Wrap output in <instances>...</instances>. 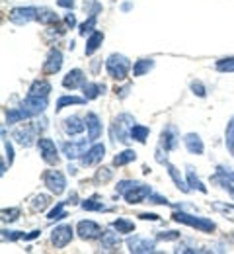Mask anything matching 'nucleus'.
<instances>
[{"instance_id": "nucleus-1", "label": "nucleus", "mask_w": 234, "mask_h": 254, "mask_svg": "<svg viewBox=\"0 0 234 254\" xmlns=\"http://www.w3.org/2000/svg\"><path fill=\"white\" fill-rule=\"evenodd\" d=\"M135 118L131 114H119L113 122H111V127H109V137L113 143H123L127 145L131 141V127L135 126Z\"/></svg>"}, {"instance_id": "nucleus-2", "label": "nucleus", "mask_w": 234, "mask_h": 254, "mask_svg": "<svg viewBox=\"0 0 234 254\" xmlns=\"http://www.w3.org/2000/svg\"><path fill=\"white\" fill-rule=\"evenodd\" d=\"M172 219L182 225H187V227H193L201 233H213L217 231V225L215 221H211L209 217H201V215H191V213H186V211H174L172 213Z\"/></svg>"}, {"instance_id": "nucleus-3", "label": "nucleus", "mask_w": 234, "mask_h": 254, "mask_svg": "<svg viewBox=\"0 0 234 254\" xmlns=\"http://www.w3.org/2000/svg\"><path fill=\"white\" fill-rule=\"evenodd\" d=\"M131 68V61L121 53H111L105 61V70L113 80H125Z\"/></svg>"}, {"instance_id": "nucleus-4", "label": "nucleus", "mask_w": 234, "mask_h": 254, "mask_svg": "<svg viewBox=\"0 0 234 254\" xmlns=\"http://www.w3.org/2000/svg\"><path fill=\"white\" fill-rule=\"evenodd\" d=\"M37 133H39L37 126H35V124H28V126L18 127V129L12 133V137L16 139V143H18V145H22V147L30 149V147H34L35 143L39 141V139H37Z\"/></svg>"}, {"instance_id": "nucleus-5", "label": "nucleus", "mask_w": 234, "mask_h": 254, "mask_svg": "<svg viewBox=\"0 0 234 254\" xmlns=\"http://www.w3.org/2000/svg\"><path fill=\"white\" fill-rule=\"evenodd\" d=\"M37 10L39 8H35V6H16L10 10L8 18L16 26H24V24H30V22L37 20Z\"/></svg>"}, {"instance_id": "nucleus-6", "label": "nucleus", "mask_w": 234, "mask_h": 254, "mask_svg": "<svg viewBox=\"0 0 234 254\" xmlns=\"http://www.w3.org/2000/svg\"><path fill=\"white\" fill-rule=\"evenodd\" d=\"M43 182L47 186V190L55 195H61L63 191L67 190V178L61 170H47L43 174Z\"/></svg>"}, {"instance_id": "nucleus-7", "label": "nucleus", "mask_w": 234, "mask_h": 254, "mask_svg": "<svg viewBox=\"0 0 234 254\" xmlns=\"http://www.w3.org/2000/svg\"><path fill=\"white\" fill-rule=\"evenodd\" d=\"M72 237H74V229H72V225H68V223L57 225V227L51 231V243H53V247L59 249V251L65 249L67 245H70Z\"/></svg>"}, {"instance_id": "nucleus-8", "label": "nucleus", "mask_w": 234, "mask_h": 254, "mask_svg": "<svg viewBox=\"0 0 234 254\" xmlns=\"http://www.w3.org/2000/svg\"><path fill=\"white\" fill-rule=\"evenodd\" d=\"M37 149H39L41 159L45 160L47 164H53V166L59 164V151H57V145H55L53 139L39 137V141H37Z\"/></svg>"}, {"instance_id": "nucleus-9", "label": "nucleus", "mask_w": 234, "mask_h": 254, "mask_svg": "<svg viewBox=\"0 0 234 254\" xmlns=\"http://www.w3.org/2000/svg\"><path fill=\"white\" fill-rule=\"evenodd\" d=\"M213 184H217L219 188L227 190L231 195H234V170H231L229 166H219L217 172L211 178Z\"/></svg>"}, {"instance_id": "nucleus-10", "label": "nucleus", "mask_w": 234, "mask_h": 254, "mask_svg": "<svg viewBox=\"0 0 234 254\" xmlns=\"http://www.w3.org/2000/svg\"><path fill=\"white\" fill-rule=\"evenodd\" d=\"M127 249L129 253L142 254V253H154L156 251V241L154 239H146V237H129L127 241Z\"/></svg>"}, {"instance_id": "nucleus-11", "label": "nucleus", "mask_w": 234, "mask_h": 254, "mask_svg": "<svg viewBox=\"0 0 234 254\" xmlns=\"http://www.w3.org/2000/svg\"><path fill=\"white\" fill-rule=\"evenodd\" d=\"M164 151H176L178 149V145H180V131H178V127L174 126V124H168L164 129H162V133H160V143H158Z\"/></svg>"}, {"instance_id": "nucleus-12", "label": "nucleus", "mask_w": 234, "mask_h": 254, "mask_svg": "<svg viewBox=\"0 0 234 254\" xmlns=\"http://www.w3.org/2000/svg\"><path fill=\"white\" fill-rule=\"evenodd\" d=\"M76 233L82 241H94V239H100L103 229L96 221H90V219H84V221H78L76 225Z\"/></svg>"}, {"instance_id": "nucleus-13", "label": "nucleus", "mask_w": 234, "mask_h": 254, "mask_svg": "<svg viewBox=\"0 0 234 254\" xmlns=\"http://www.w3.org/2000/svg\"><path fill=\"white\" fill-rule=\"evenodd\" d=\"M121 245V239H119V231H115L113 227L111 229H103L100 237V249L103 253H113L117 251Z\"/></svg>"}, {"instance_id": "nucleus-14", "label": "nucleus", "mask_w": 234, "mask_h": 254, "mask_svg": "<svg viewBox=\"0 0 234 254\" xmlns=\"http://www.w3.org/2000/svg\"><path fill=\"white\" fill-rule=\"evenodd\" d=\"M150 193H152L150 186L139 182L137 186H133L131 190H127L125 193H123V199H125L127 203H131V205H137V203H142L144 199H148Z\"/></svg>"}, {"instance_id": "nucleus-15", "label": "nucleus", "mask_w": 234, "mask_h": 254, "mask_svg": "<svg viewBox=\"0 0 234 254\" xmlns=\"http://www.w3.org/2000/svg\"><path fill=\"white\" fill-rule=\"evenodd\" d=\"M61 66H63V53H61V49H57V47L49 49L47 59L43 63V72L45 74H57L61 70Z\"/></svg>"}, {"instance_id": "nucleus-16", "label": "nucleus", "mask_w": 234, "mask_h": 254, "mask_svg": "<svg viewBox=\"0 0 234 254\" xmlns=\"http://www.w3.org/2000/svg\"><path fill=\"white\" fill-rule=\"evenodd\" d=\"M22 106L32 114V116H39V114H43L45 110H47V106H49V96H30L22 102Z\"/></svg>"}, {"instance_id": "nucleus-17", "label": "nucleus", "mask_w": 234, "mask_h": 254, "mask_svg": "<svg viewBox=\"0 0 234 254\" xmlns=\"http://www.w3.org/2000/svg\"><path fill=\"white\" fill-rule=\"evenodd\" d=\"M88 141H90V139H88ZM88 141H86V139H82V141H70V143L67 141V143L61 145V151H63V155H65L68 160L80 159V157L86 153Z\"/></svg>"}, {"instance_id": "nucleus-18", "label": "nucleus", "mask_w": 234, "mask_h": 254, "mask_svg": "<svg viewBox=\"0 0 234 254\" xmlns=\"http://www.w3.org/2000/svg\"><path fill=\"white\" fill-rule=\"evenodd\" d=\"M103 157H105V147H103L101 143H94V145L80 157V164H82V166H94V164L101 162Z\"/></svg>"}, {"instance_id": "nucleus-19", "label": "nucleus", "mask_w": 234, "mask_h": 254, "mask_svg": "<svg viewBox=\"0 0 234 254\" xmlns=\"http://www.w3.org/2000/svg\"><path fill=\"white\" fill-rule=\"evenodd\" d=\"M86 129H88V139L92 143L100 139L103 127H101V120L98 114H94V112H88L86 114Z\"/></svg>"}, {"instance_id": "nucleus-20", "label": "nucleus", "mask_w": 234, "mask_h": 254, "mask_svg": "<svg viewBox=\"0 0 234 254\" xmlns=\"http://www.w3.org/2000/svg\"><path fill=\"white\" fill-rule=\"evenodd\" d=\"M86 84V76H84V70L80 68H72L68 70L67 76L63 78V86L67 90H76V88H82Z\"/></svg>"}, {"instance_id": "nucleus-21", "label": "nucleus", "mask_w": 234, "mask_h": 254, "mask_svg": "<svg viewBox=\"0 0 234 254\" xmlns=\"http://www.w3.org/2000/svg\"><path fill=\"white\" fill-rule=\"evenodd\" d=\"M84 127H86V120H82V118H78V116H68L67 120L63 122V129H65V133L67 135H80L82 131H84Z\"/></svg>"}, {"instance_id": "nucleus-22", "label": "nucleus", "mask_w": 234, "mask_h": 254, "mask_svg": "<svg viewBox=\"0 0 234 254\" xmlns=\"http://www.w3.org/2000/svg\"><path fill=\"white\" fill-rule=\"evenodd\" d=\"M184 145L191 155H203L205 153V145H203V141H201L197 133H187L184 137Z\"/></svg>"}, {"instance_id": "nucleus-23", "label": "nucleus", "mask_w": 234, "mask_h": 254, "mask_svg": "<svg viewBox=\"0 0 234 254\" xmlns=\"http://www.w3.org/2000/svg\"><path fill=\"white\" fill-rule=\"evenodd\" d=\"M30 118H34L24 106H20V108H10L8 112H6V124H20V122H24V120H30Z\"/></svg>"}, {"instance_id": "nucleus-24", "label": "nucleus", "mask_w": 234, "mask_h": 254, "mask_svg": "<svg viewBox=\"0 0 234 254\" xmlns=\"http://www.w3.org/2000/svg\"><path fill=\"white\" fill-rule=\"evenodd\" d=\"M164 166L168 168V174H170V178L174 180V184L180 188V190L184 191V193H187V191H191V188H189V184L187 182H184V178H182V174H180V170L174 166V164H170V162H164Z\"/></svg>"}, {"instance_id": "nucleus-25", "label": "nucleus", "mask_w": 234, "mask_h": 254, "mask_svg": "<svg viewBox=\"0 0 234 254\" xmlns=\"http://www.w3.org/2000/svg\"><path fill=\"white\" fill-rule=\"evenodd\" d=\"M37 22L43 24V26H57L59 24V16L51 8H39L37 10Z\"/></svg>"}, {"instance_id": "nucleus-26", "label": "nucleus", "mask_w": 234, "mask_h": 254, "mask_svg": "<svg viewBox=\"0 0 234 254\" xmlns=\"http://www.w3.org/2000/svg\"><path fill=\"white\" fill-rule=\"evenodd\" d=\"M101 43H103V33L96 30L92 35H88V41H86V49H84V53H86L88 57H92V55L100 49Z\"/></svg>"}, {"instance_id": "nucleus-27", "label": "nucleus", "mask_w": 234, "mask_h": 254, "mask_svg": "<svg viewBox=\"0 0 234 254\" xmlns=\"http://www.w3.org/2000/svg\"><path fill=\"white\" fill-rule=\"evenodd\" d=\"M80 207H82L84 211H109V209H111V207H107L103 201H100L98 195H92V197L84 199V201L80 203Z\"/></svg>"}, {"instance_id": "nucleus-28", "label": "nucleus", "mask_w": 234, "mask_h": 254, "mask_svg": "<svg viewBox=\"0 0 234 254\" xmlns=\"http://www.w3.org/2000/svg\"><path fill=\"white\" fill-rule=\"evenodd\" d=\"M49 205H51V197H49L47 193H37V195L32 197V201H30V207H32V211H34V213H41V211H45Z\"/></svg>"}, {"instance_id": "nucleus-29", "label": "nucleus", "mask_w": 234, "mask_h": 254, "mask_svg": "<svg viewBox=\"0 0 234 254\" xmlns=\"http://www.w3.org/2000/svg\"><path fill=\"white\" fill-rule=\"evenodd\" d=\"M30 96H49L51 94V82L45 80V78H39V80H34L32 86H30Z\"/></svg>"}, {"instance_id": "nucleus-30", "label": "nucleus", "mask_w": 234, "mask_h": 254, "mask_svg": "<svg viewBox=\"0 0 234 254\" xmlns=\"http://www.w3.org/2000/svg\"><path fill=\"white\" fill-rule=\"evenodd\" d=\"M186 176H187V184H189V188L191 190H199L201 193H207V188H205V184L199 180V176L195 174V170H193V166H186Z\"/></svg>"}, {"instance_id": "nucleus-31", "label": "nucleus", "mask_w": 234, "mask_h": 254, "mask_svg": "<svg viewBox=\"0 0 234 254\" xmlns=\"http://www.w3.org/2000/svg\"><path fill=\"white\" fill-rule=\"evenodd\" d=\"M103 90H105L103 84H98V82H86V84L82 86V96H84L86 100H96L100 94H103Z\"/></svg>"}, {"instance_id": "nucleus-32", "label": "nucleus", "mask_w": 234, "mask_h": 254, "mask_svg": "<svg viewBox=\"0 0 234 254\" xmlns=\"http://www.w3.org/2000/svg\"><path fill=\"white\" fill-rule=\"evenodd\" d=\"M96 28H98V16H88L86 22H82L78 26V35H82V37L92 35V33L96 32Z\"/></svg>"}, {"instance_id": "nucleus-33", "label": "nucleus", "mask_w": 234, "mask_h": 254, "mask_svg": "<svg viewBox=\"0 0 234 254\" xmlns=\"http://www.w3.org/2000/svg\"><path fill=\"white\" fill-rule=\"evenodd\" d=\"M154 68V59H139L133 64V76H142Z\"/></svg>"}, {"instance_id": "nucleus-34", "label": "nucleus", "mask_w": 234, "mask_h": 254, "mask_svg": "<svg viewBox=\"0 0 234 254\" xmlns=\"http://www.w3.org/2000/svg\"><path fill=\"white\" fill-rule=\"evenodd\" d=\"M88 100L84 96H61L57 100V112L67 108V106H80V104H86Z\"/></svg>"}, {"instance_id": "nucleus-35", "label": "nucleus", "mask_w": 234, "mask_h": 254, "mask_svg": "<svg viewBox=\"0 0 234 254\" xmlns=\"http://www.w3.org/2000/svg\"><path fill=\"white\" fill-rule=\"evenodd\" d=\"M133 160H137V153L133 149H125V151H121V153H117L113 157V166H125L129 162H133Z\"/></svg>"}, {"instance_id": "nucleus-36", "label": "nucleus", "mask_w": 234, "mask_h": 254, "mask_svg": "<svg viewBox=\"0 0 234 254\" xmlns=\"http://www.w3.org/2000/svg\"><path fill=\"white\" fill-rule=\"evenodd\" d=\"M68 201H59L49 213H47V219L49 221H61V219H65V217H68L67 209H65V205H67Z\"/></svg>"}, {"instance_id": "nucleus-37", "label": "nucleus", "mask_w": 234, "mask_h": 254, "mask_svg": "<svg viewBox=\"0 0 234 254\" xmlns=\"http://www.w3.org/2000/svg\"><path fill=\"white\" fill-rule=\"evenodd\" d=\"M111 227H113L115 231L123 233V235H127V233H133V231H135V223L131 221V219H127V217H117L115 221L111 223Z\"/></svg>"}, {"instance_id": "nucleus-38", "label": "nucleus", "mask_w": 234, "mask_h": 254, "mask_svg": "<svg viewBox=\"0 0 234 254\" xmlns=\"http://www.w3.org/2000/svg\"><path fill=\"white\" fill-rule=\"evenodd\" d=\"M148 135H150V129H148L146 126H139V124H135V126L131 127V139L139 141V143H146Z\"/></svg>"}, {"instance_id": "nucleus-39", "label": "nucleus", "mask_w": 234, "mask_h": 254, "mask_svg": "<svg viewBox=\"0 0 234 254\" xmlns=\"http://www.w3.org/2000/svg\"><path fill=\"white\" fill-rule=\"evenodd\" d=\"M225 145H227V149L231 151V155L234 157V116L229 120L227 129H225Z\"/></svg>"}, {"instance_id": "nucleus-40", "label": "nucleus", "mask_w": 234, "mask_h": 254, "mask_svg": "<svg viewBox=\"0 0 234 254\" xmlns=\"http://www.w3.org/2000/svg\"><path fill=\"white\" fill-rule=\"evenodd\" d=\"M211 207H213V211H217V213H225L229 219H233V221H234V205H233V203L213 201V203H211Z\"/></svg>"}, {"instance_id": "nucleus-41", "label": "nucleus", "mask_w": 234, "mask_h": 254, "mask_svg": "<svg viewBox=\"0 0 234 254\" xmlns=\"http://www.w3.org/2000/svg\"><path fill=\"white\" fill-rule=\"evenodd\" d=\"M111 178H113V170H111V168H107V166H100V168L96 170V174H94V180H96V182H100V184L109 182Z\"/></svg>"}, {"instance_id": "nucleus-42", "label": "nucleus", "mask_w": 234, "mask_h": 254, "mask_svg": "<svg viewBox=\"0 0 234 254\" xmlns=\"http://www.w3.org/2000/svg\"><path fill=\"white\" fill-rule=\"evenodd\" d=\"M22 239H26V233L24 231H8V229H2V241L16 243V241H22Z\"/></svg>"}, {"instance_id": "nucleus-43", "label": "nucleus", "mask_w": 234, "mask_h": 254, "mask_svg": "<svg viewBox=\"0 0 234 254\" xmlns=\"http://www.w3.org/2000/svg\"><path fill=\"white\" fill-rule=\"evenodd\" d=\"M215 68L219 72H234V57H227V59H219L215 63Z\"/></svg>"}, {"instance_id": "nucleus-44", "label": "nucleus", "mask_w": 234, "mask_h": 254, "mask_svg": "<svg viewBox=\"0 0 234 254\" xmlns=\"http://www.w3.org/2000/svg\"><path fill=\"white\" fill-rule=\"evenodd\" d=\"M20 213H22L20 207H10V209H2L0 215H2V221L4 223H14L20 217Z\"/></svg>"}, {"instance_id": "nucleus-45", "label": "nucleus", "mask_w": 234, "mask_h": 254, "mask_svg": "<svg viewBox=\"0 0 234 254\" xmlns=\"http://www.w3.org/2000/svg\"><path fill=\"white\" fill-rule=\"evenodd\" d=\"M84 10L88 16H98L101 12V4L98 0H84Z\"/></svg>"}, {"instance_id": "nucleus-46", "label": "nucleus", "mask_w": 234, "mask_h": 254, "mask_svg": "<svg viewBox=\"0 0 234 254\" xmlns=\"http://www.w3.org/2000/svg\"><path fill=\"white\" fill-rule=\"evenodd\" d=\"M189 88H191V92L197 96V98H205L207 96V88H205V84L201 80H191L189 82Z\"/></svg>"}, {"instance_id": "nucleus-47", "label": "nucleus", "mask_w": 234, "mask_h": 254, "mask_svg": "<svg viewBox=\"0 0 234 254\" xmlns=\"http://www.w3.org/2000/svg\"><path fill=\"white\" fill-rule=\"evenodd\" d=\"M139 182L137 180H121V182H117V186H115V191H117V195H123L127 190H131L133 186H137Z\"/></svg>"}, {"instance_id": "nucleus-48", "label": "nucleus", "mask_w": 234, "mask_h": 254, "mask_svg": "<svg viewBox=\"0 0 234 254\" xmlns=\"http://www.w3.org/2000/svg\"><path fill=\"white\" fill-rule=\"evenodd\" d=\"M180 239V231H162L156 235V241H178Z\"/></svg>"}, {"instance_id": "nucleus-49", "label": "nucleus", "mask_w": 234, "mask_h": 254, "mask_svg": "<svg viewBox=\"0 0 234 254\" xmlns=\"http://www.w3.org/2000/svg\"><path fill=\"white\" fill-rule=\"evenodd\" d=\"M148 203H154V205H170V201H168L166 197H162V195H158V193H150V195H148Z\"/></svg>"}, {"instance_id": "nucleus-50", "label": "nucleus", "mask_w": 234, "mask_h": 254, "mask_svg": "<svg viewBox=\"0 0 234 254\" xmlns=\"http://www.w3.org/2000/svg\"><path fill=\"white\" fill-rule=\"evenodd\" d=\"M4 151H6V157H8V164L14 162V149H12V143L8 139H4Z\"/></svg>"}, {"instance_id": "nucleus-51", "label": "nucleus", "mask_w": 234, "mask_h": 254, "mask_svg": "<svg viewBox=\"0 0 234 254\" xmlns=\"http://www.w3.org/2000/svg\"><path fill=\"white\" fill-rule=\"evenodd\" d=\"M65 26H68L70 30H72V28L76 26V16H74L72 12H68L67 16H65Z\"/></svg>"}, {"instance_id": "nucleus-52", "label": "nucleus", "mask_w": 234, "mask_h": 254, "mask_svg": "<svg viewBox=\"0 0 234 254\" xmlns=\"http://www.w3.org/2000/svg\"><path fill=\"white\" fill-rule=\"evenodd\" d=\"M129 90H131V84H125L123 88H115V94L119 96V98H127Z\"/></svg>"}, {"instance_id": "nucleus-53", "label": "nucleus", "mask_w": 234, "mask_h": 254, "mask_svg": "<svg viewBox=\"0 0 234 254\" xmlns=\"http://www.w3.org/2000/svg\"><path fill=\"white\" fill-rule=\"evenodd\" d=\"M139 217L144 219V221H158L160 219V215H156V213H140Z\"/></svg>"}, {"instance_id": "nucleus-54", "label": "nucleus", "mask_w": 234, "mask_h": 254, "mask_svg": "<svg viewBox=\"0 0 234 254\" xmlns=\"http://www.w3.org/2000/svg\"><path fill=\"white\" fill-rule=\"evenodd\" d=\"M37 237H41V229H35V231H32V233H28L24 241H34V239H37Z\"/></svg>"}, {"instance_id": "nucleus-55", "label": "nucleus", "mask_w": 234, "mask_h": 254, "mask_svg": "<svg viewBox=\"0 0 234 254\" xmlns=\"http://www.w3.org/2000/svg\"><path fill=\"white\" fill-rule=\"evenodd\" d=\"M57 4H59L61 8H68V10H72V8H74V0H59Z\"/></svg>"}, {"instance_id": "nucleus-56", "label": "nucleus", "mask_w": 234, "mask_h": 254, "mask_svg": "<svg viewBox=\"0 0 234 254\" xmlns=\"http://www.w3.org/2000/svg\"><path fill=\"white\" fill-rule=\"evenodd\" d=\"M131 8H133V4H129V2H125V4L121 6V10H123V12H129Z\"/></svg>"}, {"instance_id": "nucleus-57", "label": "nucleus", "mask_w": 234, "mask_h": 254, "mask_svg": "<svg viewBox=\"0 0 234 254\" xmlns=\"http://www.w3.org/2000/svg\"><path fill=\"white\" fill-rule=\"evenodd\" d=\"M68 172H70V174H72V176H74V174H76V168H74V166H70V164H68V168H67Z\"/></svg>"}]
</instances>
